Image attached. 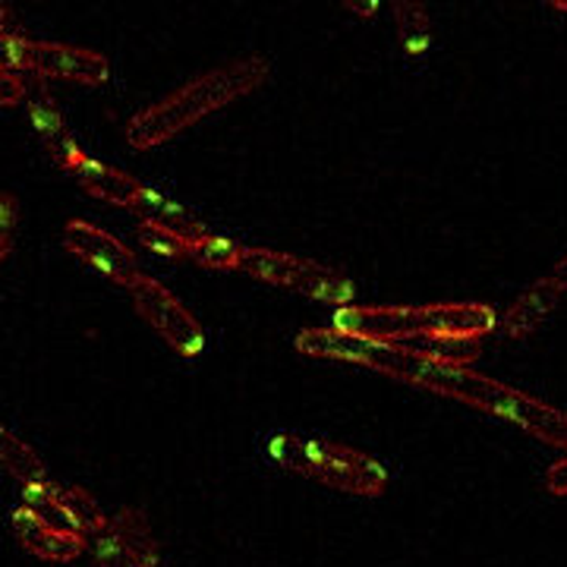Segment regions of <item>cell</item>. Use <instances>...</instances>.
Here are the masks:
<instances>
[{"mask_svg":"<svg viewBox=\"0 0 567 567\" xmlns=\"http://www.w3.org/2000/svg\"><path fill=\"white\" fill-rule=\"evenodd\" d=\"M268 73H271V63L265 61L262 54H246L237 61L221 63L193 82H186L177 92H171L162 102L148 104L140 114H133L126 123V142L136 152L158 148L174 136H181L183 130L212 117L215 111H224L227 104L252 95L268 80Z\"/></svg>","mask_w":567,"mask_h":567,"instance_id":"obj_1","label":"cell"},{"mask_svg":"<svg viewBox=\"0 0 567 567\" xmlns=\"http://www.w3.org/2000/svg\"><path fill=\"white\" fill-rule=\"evenodd\" d=\"M334 328L360 334L369 341L404 347L420 338L461 334L486 338L498 328V316L488 303H425V306H353L347 303L334 312Z\"/></svg>","mask_w":567,"mask_h":567,"instance_id":"obj_2","label":"cell"},{"mask_svg":"<svg viewBox=\"0 0 567 567\" xmlns=\"http://www.w3.org/2000/svg\"><path fill=\"white\" fill-rule=\"evenodd\" d=\"M268 457L287 473L306 476L312 483L338 488L360 498H379L388 488V470L375 457L357 447L281 432L268 442Z\"/></svg>","mask_w":567,"mask_h":567,"instance_id":"obj_3","label":"cell"},{"mask_svg":"<svg viewBox=\"0 0 567 567\" xmlns=\"http://www.w3.org/2000/svg\"><path fill=\"white\" fill-rule=\"evenodd\" d=\"M249 278L275 287H287L293 293L312 297L319 303L347 306L353 303L357 287L347 278L344 271L331 268V265L303 259L293 252H275V249H244L240 252V268Z\"/></svg>","mask_w":567,"mask_h":567,"instance_id":"obj_4","label":"cell"},{"mask_svg":"<svg viewBox=\"0 0 567 567\" xmlns=\"http://www.w3.org/2000/svg\"><path fill=\"white\" fill-rule=\"evenodd\" d=\"M126 290H130L133 306H136V312H140L142 319H145V324H152L174 353H181L186 360H193V357L203 353V324L196 322V316L162 281H155L148 275H140Z\"/></svg>","mask_w":567,"mask_h":567,"instance_id":"obj_5","label":"cell"},{"mask_svg":"<svg viewBox=\"0 0 567 567\" xmlns=\"http://www.w3.org/2000/svg\"><path fill=\"white\" fill-rule=\"evenodd\" d=\"M17 73H35L41 80H66L80 85H102L111 76V63L92 48L61 41L17 39Z\"/></svg>","mask_w":567,"mask_h":567,"instance_id":"obj_6","label":"cell"},{"mask_svg":"<svg viewBox=\"0 0 567 567\" xmlns=\"http://www.w3.org/2000/svg\"><path fill=\"white\" fill-rule=\"evenodd\" d=\"M89 548L99 567H158L162 548L152 533V524L136 507H121L107 517L95 536H89Z\"/></svg>","mask_w":567,"mask_h":567,"instance_id":"obj_7","label":"cell"},{"mask_svg":"<svg viewBox=\"0 0 567 567\" xmlns=\"http://www.w3.org/2000/svg\"><path fill=\"white\" fill-rule=\"evenodd\" d=\"M25 76V111H29V121L39 133L41 145L48 148L51 162L58 164L61 171H76L89 155L80 148L76 136L70 133V123L61 114V107L54 104L51 92L44 89V80L35 76V73H22Z\"/></svg>","mask_w":567,"mask_h":567,"instance_id":"obj_8","label":"cell"},{"mask_svg":"<svg viewBox=\"0 0 567 567\" xmlns=\"http://www.w3.org/2000/svg\"><path fill=\"white\" fill-rule=\"evenodd\" d=\"M63 244H66L70 252H76L82 262H89L95 271H102L104 278H111L114 284L130 287L142 275L136 256L114 234H107L104 227H99V224L82 221V218L66 221Z\"/></svg>","mask_w":567,"mask_h":567,"instance_id":"obj_9","label":"cell"},{"mask_svg":"<svg viewBox=\"0 0 567 567\" xmlns=\"http://www.w3.org/2000/svg\"><path fill=\"white\" fill-rule=\"evenodd\" d=\"M13 536L20 539V546L35 555L41 561H54V565H66L73 558H80L82 551L89 548V539L82 533L63 529L58 524H51L48 517H41L39 511L20 505L10 517Z\"/></svg>","mask_w":567,"mask_h":567,"instance_id":"obj_10","label":"cell"},{"mask_svg":"<svg viewBox=\"0 0 567 567\" xmlns=\"http://www.w3.org/2000/svg\"><path fill=\"white\" fill-rule=\"evenodd\" d=\"M498 416L507 420V423H517L520 429H527L529 435L543 439L548 445L567 451V413H561V410L543 404V401L529 398L517 388H507Z\"/></svg>","mask_w":567,"mask_h":567,"instance_id":"obj_11","label":"cell"},{"mask_svg":"<svg viewBox=\"0 0 567 567\" xmlns=\"http://www.w3.org/2000/svg\"><path fill=\"white\" fill-rule=\"evenodd\" d=\"M73 177L89 196H95L107 205H117V208H130V212H133V205L142 193V183L136 177H130L126 171H117L111 164L95 162V158H85L73 171Z\"/></svg>","mask_w":567,"mask_h":567,"instance_id":"obj_12","label":"cell"},{"mask_svg":"<svg viewBox=\"0 0 567 567\" xmlns=\"http://www.w3.org/2000/svg\"><path fill=\"white\" fill-rule=\"evenodd\" d=\"M558 300H561V290L558 287H551L546 278L536 281L511 303V309L505 312V322H502V334L514 338V341L529 338L555 312Z\"/></svg>","mask_w":567,"mask_h":567,"instance_id":"obj_13","label":"cell"},{"mask_svg":"<svg viewBox=\"0 0 567 567\" xmlns=\"http://www.w3.org/2000/svg\"><path fill=\"white\" fill-rule=\"evenodd\" d=\"M133 212L140 215V221L162 224L167 230H177L186 240H199V237L208 234V227H205L186 205H181L177 199H171V196H164L158 189H152V186H142L140 199L133 205Z\"/></svg>","mask_w":567,"mask_h":567,"instance_id":"obj_14","label":"cell"},{"mask_svg":"<svg viewBox=\"0 0 567 567\" xmlns=\"http://www.w3.org/2000/svg\"><path fill=\"white\" fill-rule=\"evenodd\" d=\"M0 470L10 473L13 480H20L22 486L48 480V466L39 457V451L32 445H25L20 435L10 432L3 423H0Z\"/></svg>","mask_w":567,"mask_h":567,"instance_id":"obj_15","label":"cell"},{"mask_svg":"<svg viewBox=\"0 0 567 567\" xmlns=\"http://www.w3.org/2000/svg\"><path fill=\"white\" fill-rule=\"evenodd\" d=\"M394 22H398V39L404 44L410 58H420L432 44V20L425 0H391Z\"/></svg>","mask_w":567,"mask_h":567,"instance_id":"obj_16","label":"cell"},{"mask_svg":"<svg viewBox=\"0 0 567 567\" xmlns=\"http://www.w3.org/2000/svg\"><path fill=\"white\" fill-rule=\"evenodd\" d=\"M58 498H61L63 511L70 514V520L76 524L82 536L89 539V536H95L99 529L107 524V514L102 511V505L80 486H61L58 483Z\"/></svg>","mask_w":567,"mask_h":567,"instance_id":"obj_17","label":"cell"},{"mask_svg":"<svg viewBox=\"0 0 567 567\" xmlns=\"http://www.w3.org/2000/svg\"><path fill=\"white\" fill-rule=\"evenodd\" d=\"M240 252H244V246L215 237V234H205V237L189 244V259L199 262L203 268H212V271H237L240 268Z\"/></svg>","mask_w":567,"mask_h":567,"instance_id":"obj_18","label":"cell"},{"mask_svg":"<svg viewBox=\"0 0 567 567\" xmlns=\"http://www.w3.org/2000/svg\"><path fill=\"white\" fill-rule=\"evenodd\" d=\"M136 234H140V244L148 252H155V256H164V259H186L189 256V244L193 240L181 237L177 230H167L162 224L140 221Z\"/></svg>","mask_w":567,"mask_h":567,"instance_id":"obj_19","label":"cell"},{"mask_svg":"<svg viewBox=\"0 0 567 567\" xmlns=\"http://www.w3.org/2000/svg\"><path fill=\"white\" fill-rule=\"evenodd\" d=\"M20 224V199L13 193H0V262L10 256Z\"/></svg>","mask_w":567,"mask_h":567,"instance_id":"obj_20","label":"cell"},{"mask_svg":"<svg viewBox=\"0 0 567 567\" xmlns=\"http://www.w3.org/2000/svg\"><path fill=\"white\" fill-rule=\"evenodd\" d=\"M22 99H25V80H22V73L0 66V104L3 107H13Z\"/></svg>","mask_w":567,"mask_h":567,"instance_id":"obj_21","label":"cell"},{"mask_svg":"<svg viewBox=\"0 0 567 567\" xmlns=\"http://www.w3.org/2000/svg\"><path fill=\"white\" fill-rule=\"evenodd\" d=\"M546 488L551 495H567V457L555 461L546 473Z\"/></svg>","mask_w":567,"mask_h":567,"instance_id":"obj_22","label":"cell"},{"mask_svg":"<svg viewBox=\"0 0 567 567\" xmlns=\"http://www.w3.org/2000/svg\"><path fill=\"white\" fill-rule=\"evenodd\" d=\"M347 10H353L357 17H375L379 13V0H341Z\"/></svg>","mask_w":567,"mask_h":567,"instance_id":"obj_23","label":"cell"},{"mask_svg":"<svg viewBox=\"0 0 567 567\" xmlns=\"http://www.w3.org/2000/svg\"><path fill=\"white\" fill-rule=\"evenodd\" d=\"M546 281L551 284V287H558V290L565 293V290H567V256H565V259H561V262L555 265L551 271H548Z\"/></svg>","mask_w":567,"mask_h":567,"instance_id":"obj_24","label":"cell"},{"mask_svg":"<svg viewBox=\"0 0 567 567\" xmlns=\"http://www.w3.org/2000/svg\"><path fill=\"white\" fill-rule=\"evenodd\" d=\"M10 13H13V0H0V17L10 22Z\"/></svg>","mask_w":567,"mask_h":567,"instance_id":"obj_25","label":"cell"},{"mask_svg":"<svg viewBox=\"0 0 567 567\" xmlns=\"http://www.w3.org/2000/svg\"><path fill=\"white\" fill-rule=\"evenodd\" d=\"M548 3H551L555 10H561V13H567V0H548Z\"/></svg>","mask_w":567,"mask_h":567,"instance_id":"obj_26","label":"cell"},{"mask_svg":"<svg viewBox=\"0 0 567 567\" xmlns=\"http://www.w3.org/2000/svg\"><path fill=\"white\" fill-rule=\"evenodd\" d=\"M3 29H7V20H3V17H0V32H3Z\"/></svg>","mask_w":567,"mask_h":567,"instance_id":"obj_27","label":"cell"}]
</instances>
